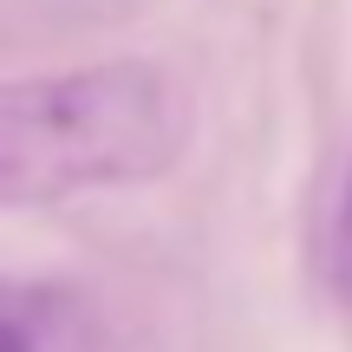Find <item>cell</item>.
Here are the masks:
<instances>
[{"mask_svg":"<svg viewBox=\"0 0 352 352\" xmlns=\"http://www.w3.org/2000/svg\"><path fill=\"white\" fill-rule=\"evenodd\" d=\"M327 280H333V300L352 307V164H346V176H340L333 222H327Z\"/></svg>","mask_w":352,"mask_h":352,"instance_id":"cell-3","label":"cell"},{"mask_svg":"<svg viewBox=\"0 0 352 352\" xmlns=\"http://www.w3.org/2000/svg\"><path fill=\"white\" fill-rule=\"evenodd\" d=\"M0 352H91V314L72 287L0 267Z\"/></svg>","mask_w":352,"mask_h":352,"instance_id":"cell-2","label":"cell"},{"mask_svg":"<svg viewBox=\"0 0 352 352\" xmlns=\"http://www.w3.org/2000/svg\"><path fill=\"white\" fill-rule=\"evenodd\" d=\"M196 111L157 59H91L0 78V209L138 189L183 164Z\"/></svg>","mask_w":352,"mask_h":352,"instance_id":"cell-1","label":"cell"}]
</instances>
